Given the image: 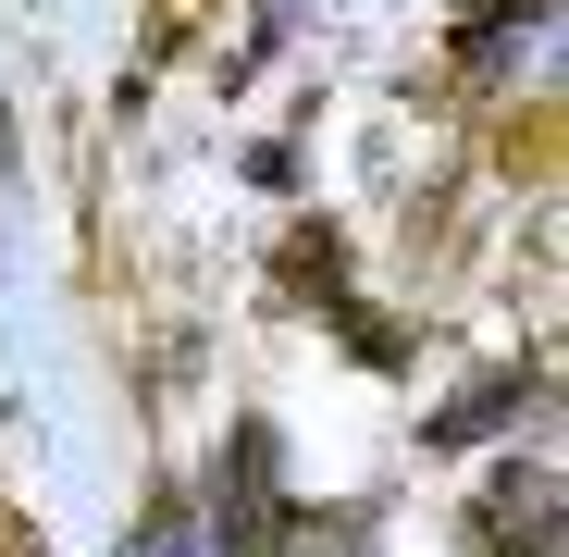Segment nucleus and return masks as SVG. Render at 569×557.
<instances>
[{
	"instance_id": "1",
	"label": "nucleus",
	"mask_w": 569,
	"mask_h": 557,
	"mask_svg": "<svg viewBox=\"0 0 569 557\" xmlns=\"http://www.w3.org/2000/svg\"><path fill=\"white\" fill-rule=\"evenodd\" d=\"M545 533H557V484L545 471H496L470 496V545L483 557H545Z\"/></svg>"
},
{
	"instance_id": "2",
	"label": "nucleus",
	"mask_w": 569,
	"mask_h": 557,
	"mask_svg": "<svg viewBox=\"0 0 569 557\" xmlns=\"http://www.w3.org/2000/svg\"><path fill=\"white\" fill-rule=\"evenodd\" d=\"M496 161H508L520 186H545V173H557V112H545V100H508V125H496Z\"/></svg>"
},
{
	"instance_id": "3",
	"label": "nucleus",
	"mask_w": 569,
	"mask_h": 557,
	"mask_svg": "<svg viewBox=\"0 0 569 557\" xmlns=\"http://www.w3.org/2000/svg\"><path fill=\"white\" fill-rule=\"evenodd\" d=\"M335 272H347L335 223H298V236H284V298H335Z\"/></svg>"
},
{
	"instance_id": "4",
	"label": "nucleus",
	"mask_w": 569,
	"mask_h": 557,
	"mask_svg": "<svg viewBox=\"0 0 569 557\" xmlns=\"http://www.w3.org/2000/svg\"><path fill=\"white\" fill-rule=\"evenodd\" d=\"M199 13H211V0H149V38L173 50V38H199Z\"/></svg>"
}]
</instances>
